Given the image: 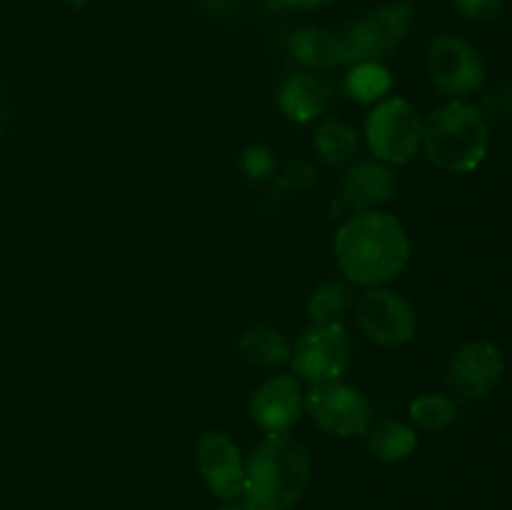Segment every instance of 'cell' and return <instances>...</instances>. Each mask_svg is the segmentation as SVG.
I'll use <instances>...</instances> for the list:
<instances>
[{
	"instance_id": "1",
	"label": "cell",
	"mask_w": 512,
	"mask_h": 510,
	"mask_svg": "<svg viewBox=\"0 0 512 510\" xmlns=\"http://www.w3.org/2000/svg\"><path fill=\"white\" fill-rule=\"evenodd\" d=\"M410 240L393 215L363 210L335 235V258L350 280L378 285L405 268Z\"/></svg>"
},
{
	"instance_id": "2",
	"label": "cell",
	"mask_w": 512,
	"mask_h": 510,
	"mask_svg": "<svg viewBox=\"0 0 512 510\" xmlns=\"http://www.w3.org/2000/svg\"><path fill=\"white\" fill-rule=\"evenodd\" d=\"M245 505L250 510H288L310 483V458L288 433H270L245 460Z\"/></svg>"
},
{
	"instance_id": "3",
	"label": "cell",
	"mask_w": 512,
	"mask_h": 510,
	"mask_svg": "<svg viewBox=\"0 0 512 510\" xmlns=\"http://www.w3.org/2000/svg\"><path fill=\"white\" fill-rule=\"evenodd\" d=\"M420 143L435 168L448 173H470L488 155V120L475 105L453 100L428 115Z\"/></svg>"
},
{
	"instance_id": "4",
	"label": "cell",
	"mask_w": 512,
	"mask_h": 510,
	"mask_svg": "<svg viewBox=\"0 0 512 510\" xmlns=\"http://www.w3.org/2000/svg\"><path fill=\"white\" fill-rule=\"evenodd\" d=\"M365 135L375 158L383 163L403 165L418 153L423 123L408 100L390 98L370 113Z\"/></svg>"
},
{
	"instance_id": "5",
	"label": "cell",
	"mask_w": 512,
	"mask_h": 510,
	"mask_svg": "<svg viewBox=\"0 0 512 510\" xmlns=\"http://www.w3.org/2000/svg\"><path fill=\"white\" fill-rule=\"evenodd\" d=\"M305 410L313 415L315 423L325 433L340 435H363L370 428V403L360 390L348 388L338 380L315 383L305 395Z\"/></svg>"
},
{
	"instance_id": "6",
	"label": "cell",
	"mask_w": 512,
	"mask_h": 510,
	"mask_svg": "<svg viewBox=\"0 0 512 510\" xmlns=\"http://www.w3.org/2000/svg\"><path fill=\"white\" fill-rule=\"evenodd\" d=\"M350 355H353V343L343 325H315L295 345L293 370L313 385L338 380V375L348 368Z\"/></svg>"
},
{
	"instance_id": "7",
	"label": "cell",
	"mask_w": 512,
	"mask_h": 510,
	"mask_svg": "<svg viewBox=\"0 0 512 510\" xmlns=\"http://www.w3.org/2000/svg\"><path fill=\"white\" fill-rule=\"evenodd\" d=\"M428 70L435 88L453 98L475 93L485 83V68L478 50L458 35H443L430 45Z\"/></svg>"
},
{
	"instance_id": "8",
	"label": "cell",
	"mask_w": 512,
	"mask_h": 510,
	"mask_svg": "<svg viewBox=\"0 0 512 510\" xmlns=\"http://www.w3.org/2000/svg\"><path fill=\"white\" fill-rule=\"evenodd\" d=\"M360 328L383 345L408 343L415 335V310L390 290H370L358 303Z\"/></svg>"
},
{
	"instance_id": "9",
	"label": "cell",
	"mask_w": 512,
	"mask_h": 510,
	"mask_svg": "<svg viewBox=\"0 0 512 510\" xmlns=\"http://www.w3.org/2000/svg\"><path fill=\"white\" fill-rule=\"evenodd\" d=\"M503 355L493 343H468L458 350L450 368V383L463 398H485L503 378Z\"/></svg>"
},
{
	"instance_id": "10",
	"label": "cell",
	"mask_w": 512,
	"mask_h": 510,
	"mask_svg": "<svg viewBox=\"0 0 512 510\" xmlns=\"http://www.w3.org/2000/svg\"><path fill=\"white\" fill-rule=\"evenodd\" d=\"M200 473L213 495L223 500H233L243 495L245 465L240 460L238 448L225 433L203 435L198 448Z\"/></svg>"
},
{
	"instance_id": "11",
	"label": "cell",
	"mask_w": 512,
	"mask_h": 510,
	"mask_svg": "<svg viewBox=\"0 0 512 510\" xmlns=\"http://www.w3.org/2000/svg\"><path fill=\"white\" fill-rule=\"evenodd\" d=\"M300 408H303V393L298 380L290 375H278L263 383L250 400L253 420L270 433H285L300 418Z\"/></svg>"
},
{
	"instance_id": "12",
	"label": "cell",
	"mask_w": 512,
	"mask_h": 510,
	"mask_svg": "<svg viewBox=\"0 0 512 510\" xmlns=\"http://www.w3.org/2000/svg\"><path fill=\"white\" fill-rule=\"evenodd\" d=\"M343 195L360 213L373 210L395 195V175L378 160H363L345 175Z\"/></svg>"
},
{
	"instance_id": "13",
	"label": "cell",
	"mask_w": 512,
	"mask_h": 510,
	"mask_svg": "<svg viewBox=\"0 0 512 510\" xmlns=\"http://www.w3.org/2000/svg\"><path fill=\"white\" fill-rule=\"evenodd\" d=\"M330 100V85L313 73H293L280 85V108L290 120L318 118Z\"/></svg>"
},
{
	"instance_id": "14",
	"label": "cell",
	"mask_w": 512,
	"mask_h": 510,
	"mask_svg": "<svg viewBox=\"0 0 512 510\" xmlns=\"http://www.w3.org/2000/svg\"><path fill=\"white\" fill-rule=\"evenodd\" d=\"M293 53L300 63L313 68H333L343 63L340 38L323 28H308L293 35Z\"/></svg>"
},
{
	"instance_id": "15",
	"label": "cell",
	"mask_w": 512,
	"mask_h": 510,
	"mask_svg": "<svg viewBox=\"0 0 512 510\" xmlns=\"http://www.w3.org/2000/svg\"><path fill=\"white\" fill-rule=\"evenodd\" d=\"M340 38V53H343V63H375L380 55L388 53V45H385L383 35L378 33L370 18L353 23Z\"/></svg>"
},
{
	"instance_id": "16",
	"label": "cell",
	"mask_w": 512,
	"mask_h": 510,
	"mask_svg": "<svg viewBox=\"0 0 512 510\" xmlns=\"http://www.w3.org/2000/svg\"><path fill=\"white\" fill-rule=\"evenodd\" d=\"M415 445H418V438H415L413 430L403 423H395V420L375 425L368 435V448L385 463L408 458Z\"/></svg>"
},
{
	"instance_id": "17",
	"label": "cell",
	"mask_w": 512,
	"mask_h": 510,
	"mask_svg": "<svg viewBox=\"0 0 512 510\" xmlns=\"http://www.w3.org/2000/svg\"><path fill=\"white\" fill-rule=\"evenodd\" d=\"M240 350L255 365H280L290 358V345L273 328H250L240 340Z\"/></svg>"
},
{
	"instance_id": "18",
	"label": "cell",
	"mask_w": 512,
	"mask_h": 510,
	"mask_svg": "<svg viewBox=\"0 0 512 510\" xmlns=\"http://www.w3.org/2000/svg\"><path fill=\"white\" fill-rule=\"evenodd\" d=\"M390 85H393L390 73L378 63L353 65V70L345 78V88L360 103H375V100L388 93Z\"/></svg>"
},
{
	"instance_id": "19",
	"label": "cell",
	"mask_w": 512,
	"mask_h": 510,
	"mask_svg": "<svg viewBox=\"0 0 512 510\" xmlns=\"http://www.w3.org/2000/svg\"><path fill=\"white\" fill-rule=\"evenodd\" d=\"M315 145L328 163H343L358 145V135L343 120H328L315 133Z\"/></svg>"
},
{
	"instance_id": "20",
	"label": "cell",
	"mask_w": 512,
	"mask_h": 510,
	"mask_svg": "<svg viewBox=\"0 0 512 510\" xmlns=\"http://www.w3.org/2000/svg\"><path fill=\"white\" fill-rule=\"evenodd\" d=\"M368 18H370V23L378 28V33L383 35L385 45L393 50L395 45L403 43V38L410 33V28H413L415 13H413V8L405 3H388V5H383V8L373 10Z\"/></svg>"
},
{
	"instance_id": "21",
	"label": "cell",
	"mask_w": 512,
	"mask_h": 510,
	"mask_svg": "<svg viewBox=\"0 0 512 510\" xmlns=\"http://www.w3.org/2000/svg\"><path fill=\"white\" fill-rule=\"evenodd\" d=\"M350 305V288H345L343 283H325L310 298V318L318 325L325 323H338L343 318V313Z\"/></svg>"
},
{
	"instance_id": "22",
	"label": "cell",
	"mask_w": 512,
	"mask_h": 510,
	"mask_svg": "<svg viewBox=\"0 0 512 510\" xmlns=\"http://www.w3.org/2000/svg\"><path fill=\"white\" fill-rule=\"evenodd\" d=\"M410 415L423 428L443 430L453 423L458 410H455L453 400H448L445 395H423L410 405Z\"/></svg>"
},
{
	"instance_id": "23",
	"label": "cell",
	"mask_w": 512,
	"mask_h": 510,
	"mask_svg": "<svg viewBox=\"0 0 512 510\" xmlns=\"http://www.w3.org/2000/svg\"><path fill=\"white\" fill-rule=\"evenodd\" d=\"M483 118L512 120V83H500L483 95Z\"/></svg>"
},
{
	"instance_id": "24",
	"label": "cell",
	"mask_w": 512,
	"mask_h": 510,
	"mask_svg": "<svg viewBox=\"0 0 512 510\" xmlns=\"http://www.w3.org/2000/svg\"><path fill=\"white\" fill-rule=\"evenodd\" d=\"M458 10L468 18L478 20V23H488L495 20L505 8V0H455Z\"/></svg>"
},
{
	"instance_id": "25",
	"label": "cell",
	"mask_w": 512,
	"mask_h": 510,
	"mask_svg": "<svg viewBox=\"0 0 512 510\" xmlns=\"http://www.w3.org/2000/svg\"><path fill=\"white\" fill-rule=\"evenodd\" d=\"M243 165H245V173H248L250 178L263 180L265 175L273 170V155H270L265 148H253L248 150V155H245Z\"/></svg>"
},
{
	"instance_id": "26",
	"label": "cell",
	"mask_w": 512,
	"mask_h": 510,
	"mask_svg": "<svg viewBox=\"0 0 512 510\" xmlns=\"http://www.w3.org/2000/svg\"><path fill=\"white\" fill-rule=\"evenodd\" d=\"M283 8H323V5L333 3V0H275Z\"/></svg>"
},
{
	"instance_id": "27",
	"label": "cell",
	"mask_w": 512,
	"mask_h": 510,
	"mask_svg": "<svg viewBox=\"0 0 512 510\" xmlns=\"http://www.w3.org/2000/svg\"><path fill=\"white\" fill-rule=\"evenodd\" d=\"M65 3H68L70 8H85V5H88V0H65Z\"/></svg>"
},
{
	"instance_id": "28",
	"label": "cell",
	"mask_w": 512,
	"mask_h": 510,
	"mask_svg": "<svg viewBox=\"0 0 512 510\" xmlns=\"http://www.w3.org/2000/svg\"><path fill=\"white\" fill-rule=\"evenodd\" d=\"M220 510H250V508L243 503V505H225V508H220Z\"/></svg>"
},
{
	"instance_id": "29",
	"label": "cell",
	"mask_w": 512,
	"mask_h": 510,
	"mask_svg": "<svg viewBox=\"0 0 512 510\" xmlns=\"http://www.w3.org/2000/svg\"><path fill=\"white\" fill-rule=\"evenodd\" d=\"M3 123H5V110L3 105H0V133H3Z\"/></svg>"
}]
</instances>
